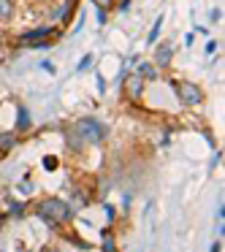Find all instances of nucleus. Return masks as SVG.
<instances>
[{"label":"nucleus","mask_w":225,"mask_h":252,"mask_svg":"<svg viewBox=\"0 0 225 252\" xmlns=\"http://www.w3.org/2000/svg\"><path fill=\"white\" fill-rule=\"evenodd\" d=\"M38 217L49 220V222H63V220L71 217V209H68V203L60 201V198H49V201H44L38 206Z\"/></svg>","instance_id":"obj_1"},{"label":"nucleus","mask_w":225,"mask_h":252,"mask_svg":"<svg viewBox=\"0 0 225 252\" xmlns=\"http://www.w3.org/2000/svg\"><path fill=\"white\" fill-rule=\"evenodd\" d=\"M76 133H79L82 138H87V141H93V144H95V141H100V138L106 136L103 127H100L98 122H93V120H82V122L76 125Z\"/></svg>","instance_id":"obj_2"},{"label":"nucleus","mask_w":225,"mask_h":252,"mask_svg":"<svg viewBox=\"0 0 225 252\" xmlns=\"http://www.w3.org/2000/svg\"><path fill=\"white\" fill-rule=\"evenodd\" d=\"M179 98H182V103H187V106H193V103H198L201 100V90L195 87V84H179Z\"/></svg>","instance_id":"obj_3"},{"label":"nucleus","mask_w":225,"mask_h":252,"mask_svg":"<svg viewBox=\"0 0 225 252\" xmlns=\"http://www.w3.org/2000/svg\"><path fill=\"white\" fill-rule=\"evenodd\" d=\"M11 14H14L11 0H0V22H6V19H11Z\"/></svg>","instance_id":"obj_4"},{"label":"nucleus","mask_w":225,"mask_h":252,"mask_svg":"<svg viewBox=\"0 0 225 252\" xmlns=\"http://www.w3.org/2000/svg\"><path fill=\"white\" fill-rule=\"evenodd\" d=\"M128 93H130L133 98H138V95H141V79H138V76L128 79Z\"/></svg>","instance_id":"obj_5"},{"label":"nucleus","mask_w":225,"mask_h":252,"mask_svg":"<svg viewBox=\"0 0 225 252\" xmlns=\"http://www.w3.org/2000/svg\"><path fill=\"white\" fill-rule=\"evenodd\" d=\"M168 57H171V46H160V52H158V65H165V63H168Z\"/></svg>","instance_id":"obj_6"},{"label":"nucleus","mask_w":225,"mask_h":252,"mask_svg":"<svg viewBox=\"0 0 225 252\" xmlns=\"http://www.w3.org/2000/svg\"><path fill=\"white\" fill-rule=\"evenodd\" d=\"M14 147V136L6 133V136H0V149H11Z\"/></svg>","instance_id":"obj_7"},{"label":"nucleus","mask_w":225,"mask_h":252,"mask_svg":"<svg viewBox=\"0 0 225 252\" xmlns=\"http://www.w3.org/2000/svg\"><path fill=\"white\" fill-rule=\"evenodd\" d=\"M141 73H144L147 79H155V76H158V71H155L152 65H144V68H141Z\"/></svg>","instance_id":"obj_8"},{"label":"nucleus","mask_w":225,"mask_h":252,"mask_svg":"<svg viewBox=\"0 0 225 252\" xmlns=\"http://www.w3.org/2000/svg\"><path fill=\"white\" fill-rule=\"evenodd\" d=\"M28 122H30L28 114H25V111H19V125H28Z\"/></svg>","instance_id":"obj_9"},{"label":"nucleus","mask_w":225,"mask_h":252,"mask_svg":"<svg viewBox=\"0 0 225 252\" xmlns=\"http://www.w3.org/2000/svg\"><path fill=\"white\" fill-rule=\"evenodd\" d=\"M95 3H98V6H100V8H103V6H109L111 0H95Z\"/></svg>","instance_id":"obj_10"}]
</instances>
